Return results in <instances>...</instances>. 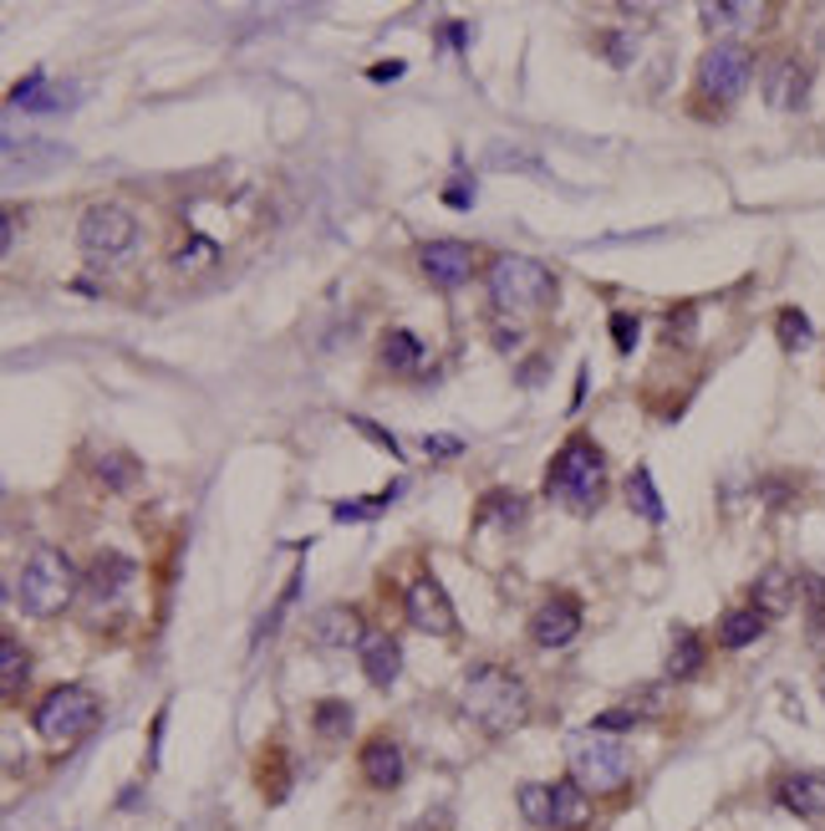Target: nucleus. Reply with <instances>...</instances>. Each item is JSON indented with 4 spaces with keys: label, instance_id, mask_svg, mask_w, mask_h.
I'll return each instance as SVG.
<instances>
[{
    "label": "nucleus",
    "instance_id": "f257e3e1",
    "mask_svg": "<svg viewBox=\"0 0 825 831\" xmlns=\"http://www.w3.org/2000/svg\"><path fill=\"white\" fill-rule=\"evenodd\" d=\"M459 710L484 735H510L530 714V688L504 663H474L464 674V684H459Z\"/></svg>",
    "mask_w": 825,
    "mask_h": 831
},
{
    "label": "nucleus",
    "instance_id": "f03ea898",
    "mask_svg": "<svg viewBox=\"0 0 825 831\" xmlns=\"http://www.w3.org/2000/svg\"><path fill=\"white\" fill-rule=\"evenodd\" d=\"M546 495L561 500L576 516H591L607 495V454L597 449V439L576 434L556 449V459L546 465Z\"/></svg>",
    "mask_w": 825,
    "mask_h": 831
},
{
    "label": "nucleus",
    "instance_id": "7ed1b4c3",
    "mask_svg": "<svg viewBox=\"0 0 825 831\" xmlns=\"http://www.w3.org/2000/svg\"><path fill=\"white\" fill-rule=\"evenodd\" d=\"M77 592H82V577H77L72 556L57 551V546H37L16 577V607L26 617H57Z\"/></svg>",
    "mask_w": 825,
    "mask_h": 831
},
{
    "label": "nucleus",
    "instance_id": "20e7f679",
    "mask_svg": "<svg viewBox=\"0 0 825 831\" xmlns=\"http://www.w3.org/2000/svg\"><path fill=\"white\" fill-rule=\"evenodd\" d=\"M484 286H490L494 312L504 316H526L556 302V271L536 255H494L490 271H484Z\"/></svg>",
    "mask_w": 825,
    "mask_h": 831
},
{
    "label": "nucleus",
    "instance_id": "39448f33",
    "mask_svg": "<svg viewBox=\"0 0 825 831\" xmlns=\"http://www.w3.org/2000/svg\"><path fill=\"white\" fill-rule=\"evenodd\" d=\"M566 765H571V781L597 801V795H617L632 781V755H627L617 740L597 735V730H581V735L566 740Z\"/></svg>",
    "mask_w": 825,
    "mask_h": 831
},
{
    "label": "nucleus",
    "instance_id": "423d86ee",
    "mask_svg": "<svg viewBox=\"0 0 825 831\" xmlns=\"http://www.w3.org/2000/svg\"><path fill=\"white\" fill-rule=\"evenodd\" d=\"M102 720V700H97L87 684H57L47 700L31 710V730H37L47 745H77L87 730H97Z\"/></svg>",
    "mask_w": 825,
    "mask_h": 831
},
{
    "label": "nucleus",
    "instance_id": "0eeeda50",
    "mask_svg": "<svg viewBox=\"0 0 825 831\" xmlns=\"http://www.w3.org/2000/svg\"><path fill=\"white\" fill-rule=\"evenodd\" d=\"M754 82V51L739 47V41H718L698 57V102L708 108H729L749 92Z\"/></svg>",
    "mask_w": 825,
    "mask_h": 831
},
{
    "label": "nucleus",
    "instance_id": "6e6552de",
    "mask_svg": "<svg viewBox=\"0 0 825 831\" xmlns=\"http://www.w3.org/2000/svg\"><path fill=\"white\" fill-rule=\"evenodd\" d=\"M77 245H82L92 261H118L138 245V219L122 205H92L77 219Z\"/></svg>",
    "mask_w": 825,
    "mask_h": 831
},
{
    "label": "nucleus",
    "instance_id": "1a4fd4ad",
    "mask_svg": "<svg viewBox=\"0 0 825 831\" xmlns=\"http://www.w3.org/2000/svg\"><path fill=\"white\" fill-rule=\"evenodd\" d=\"M581 623H587V613L576 603V592H550L546 603L530 613V643L546 653H561L581 638Z\"/></svg>",
    "mask_w": 825,
    "mask_h": 831
},
{
    "label": "nucleus",
    "instance_id": "9d476101",
    "mask_svg": "<svg viewBox=\"0 0 825 831\" xmlns=\"http://www.w3.org/2000/svg\"><path fill=\"white\" fill-rule=\"evenodd\" d=\"M403 607H407V623L419 627V633H429V638H454V633H459L454 597H449V592H443V581L429 577V571H423V577L403 592Z\"/></svg>",
    "mask_w": 825,
    "mask_h": 831
},
{
    "label": "nucleus",
    "instance_id": "9b49d317",
    "mask_svg": "<svg viewBox=\"0 0 825 831\" xmlns=\"http://www.w3.org/2000/svg\"><path fill=\"white\" fill-rule=\"evenodd\" d=\"M419 276L433 291H459L474 276V251L464 241H429L419 245Z\"/></svg>",
    "mask_w": 825,
    "mask_h": 831
},
{
    "label": "nucleus",
    "instance_id": "f8f14e48",
    "mask_svg": "<svg viewBox=\"0 0 825 831\" xmlns=\"http://www.w3.org/2000/svg\"><path fill=\"white\" fill-rule=\"evenodd\" d=\"M765 102L775 113H801L805 102H811V67H805L795 51H785V57H775L765 67Z\"/></svg>",
    "mask_w": 825,
    "mask_h": 831
},
{
    "label": "nucleus",
    "instance_id": "ddd939ff",
    "mask_svg": "<svg viewBox=\"0 0 825 831\" xmlns=\"http://www.w3.org/2000/svg\"><path fill=\"white\" fill-rule=\"evenodd\" d=\"M132 577H138V561H132V556L97 551L87 577H82V597H92V603H118L122 592L132 587Z\"/></svg>",
    "mask_w": 825,
    "mask_h": 831
},
{
    "label": "nucleus",
    "instance_id": "4468645a",
    "mask_svg": "<svg viewBox=\"0 0 825 831\" xmlns=\"http://www.w3.org/2000/svg\"><path fill=\"white\" fill-rule=\"evenodd\" d=\"M775 801L801 821H821L825 817V771H789L779 775Z\"/></svg>",
    "mask_w": 825,
    "mask_h": 831
},
{
    "label": "nucleus",
    "instance_id": "2eb2a0df",
    "mask_svg": "<svg viewBox=\"0 0 825 831\" xmlns=\"http://www.w3.org/2000/svg\"><path fill=\"white\" fill-rule=\"evenodd\" d=\"M357 760H362V775H367L372 791H397L407 775V755L393 735H372Z\"/></svg>",
    "mask_w": 825,
    "mask_h": 831
},
{
    "label": "nucleus",
    "instance_id": "dca6fc26",
    "mask_svg": "<svg viewBox=\"0 0 825 831\" xmlns=\"http://www.w3.org/2000/svg\"><path fill=\"white\" fill-rule=\"evenodd\" d=\"M312 643L326 653L336 648H362L367 643V633H362V613L347 603H336V607H322V613L312 617Z\"/></svg>",
    "mask_w": 825,
    "mask_h": 831
},
{
    "label": "nucleus",
    "instance_id": "f3484780",
    "mask_svg": "<svg viewBox=\"0 0 825 831\" xmlns=\"http://www.w3.org/2000/svg\"><path fill=\"white\" fill-rule=\"evenodd\" d=\"M357 658H362V674L372 678V688H393L397 674H403V648H397V638H387V633H367Z\"/></svg>",
    "mask_w": 825,
    "mask_h": 831
},
{
    "label": "nucleus",
    "instance_id": "a211bd4d",
    "mask_svg": "<svg viewBox=\"0 0 825 831\" xmlns=\"http://www.w3.org/2000/svg\"><path fill=\"white\" fill-rule=\"evenodd\" d=\"M72 97H77V87H57L47 72H31L26 82L11 87V108L16 113H57V108H67Z\"/></svg>",
    "mask_w": 825,
    "mask_h": 831
},
{
    "label": "nucleus",
    "instance_id": "6ab92c4d",
    "mask_svg": "<svg viewBox=\"0 0 825 831\" xmlns=\"http://www.w3.org/2000/svg\"><path fill=\"white\" fill-rule=\"evenodd\" d=\"M377 362H383L387 373H423V362H429V352H423V342L407 332V326H387L383 342H377Z\"/></svg>",
    "mask_w": 825,
    "mask_h": 831
},
{
    "label": "nucleus",
    "instance_id": "aec40b11",
    "mask_svg": "<svg viewBox=\"0 0 825 831\" xmlns=\"http://www.w3.org/2000/svg\"><path fill=\"white\" fill-rule=\"evenodd\" d=\"M550 801H556V817H550L556 831H587L591 827V795L581 791L571 775L550 785Z\"/></svg>",
    "mask_w": 825,
    "mask_h": 831
},
{
    "label": "nucleus",
    "instance_id": "412c9836",
    "mask_svg": "<svg viewBox=\"0 0 825 831\" xmlns=\"http://www.w3.org/2000/svg\"><path fill=\"white\" fill-rule=\"evenodd\" d=\"M795 597H801V587H795V577H789L785 567H769L759 571V581H754V607L765 617H779L795 607Z\"/></svg>",
    "mask_w": 825,
    "mask_h": 831
},
{
    "label": "nucleus",
    "instance_id": "4be33fe9",
    "mask_svg": "<svg viewBox=\"0 0 825 831\" xmlns=\"http://www.w3.org/2000/svg\"><path fill=\"white\" fill-rule=\"evenodd\" d=\"M769 617L759 613V607H729V613L718 617V643L724 648H749V643L765 638Z\"/></svg>",
    "mask_w": 825,
    "mask_h": 831
},
{
    "label": "nucleus",
    "instance_id": "5701e85b",
    "mask_svg": "<svg viewBox=\"0 0 825 831\" xmlns=\"http://www.w3.org/2000/svg\"><path fill=\"white\" fill-rule=\"evenodd\" d=\"M668 684H688V678L704 674V638L698 633H688V627H678L672 633V648H668Z\"/></svg>",
    "mask_w": 825,
    "mask_h": 831
},
{
    "label": "nucleus",
    "instance_id": "b1692460",
    "mask_svg": "<svg viewBox=\"0 0 825 831\" xmlns=\"http://www.w3.org/2000/svg\"><path fill=\"white\" fill-rule=\"evenodd\" d=\"M627 506H632V516H642L647 526H662L668 520V506H662L658 485H652V470L647 465H637L632 475H627Z\"/></svg>",
    "mask_w": 825,
    "mask_h": 831
},
{
    "label": "nucleus",
    "instance_id": "393cba45",
    "mask_svg": "<svg viewBox=\"0 0 825 831\" xmlns=\"http://www.w3.org/2000/svg\"><path fill=\"white\" fill-rule=\"evenodd\" d=\"M255 781H261V795L271 801V806H281L291 795V755L281 745H265L261 750V771H255Z\"/></svg>",
    "mask_w": 825,
    "mask_h": 831
},
{
    "label": "nucleus",
    "instance_id": "a878e982",
    "mask_svg": "<svg viewBox=\"0 0 825 831\" xmlns=\"http://www.w3.org/2000/svg\"><path fill=\"white\" fill-rule=\"evenodd\" d=\"M526 495H514V490H490L484 500H479V526H526Z\"/></svg>",
    "mask_w": 825,
    "mask_h": 831
},
{
    "label": "nucleus",
    "instance_id": "bb28decb",
    "mask_svg": "<svg viewBox=\"0 0 825 831\" xmlns=\"http://www.w3.org/2000/svg\"><path fill=\"white\" fill-rule=\"evenodd\" d=\"M775 338H779V348H785L789 358H801V352L815 342V326H811V316H805L801 306H779V316H775Z\"/></svg>",
    "mask_w": 825,
    "mask_h": 831
},
{
    "label": "nucleus",
    "instance_id": "cd10ccee",
    "mask_svg": "<svg viewBox=\"0 0 825 831\" xmlns=\"http://www.w3.org/2000/svg\"><path fill=\"white\" fill-rule=\"evenodd\" d=\"M352 720H357V714H352L347 700H316L312 704V730L322 740H347L352 735Z\"/></svg>",
    "mask_w": 825,
    "mask_h": 831
},
{
    "label": "nucleus",
    "instance_id": "c85d7f7f",
    "mask_svg": "<svg viewBox=\"0 0 825 831\" xmlns=\"http://www.w3.org/2000/svg\"><path fill=\"white\" fill-rule=\"evenodd\" d=\"M26 678H31V658H26V648L6 633V638H0V688H6V700L21 694Z\"/></svg>",
    "mask_w": 825,
    "mask_h": 831
},
{
    "label": "nucleus",
    "instance_id": "c756f323",
    "mask_svg": "<svg viewBox=\"0 0 825 831\" xmlns=\"http://www.w3.org/2000/svg\"><path fill=\"white\" fill-rule=\"evenodd\" d=\"M132 480H138V459H132V454L112 449V454L97 459V485H102V490L122 495V490H132Z\"/></svg>",
    "mask_w": 825,
    "mask_h": 831
},
{
    "label": "nucleus",
    "instance_id": "7c9ffc66",
    "mask_svg": "<svg viewBox=\"0 0 825 831\" xmlns=\"http://www.w3.org/2000/svg\"><path fill=\"white\" fill-rule=\"evenodd\" d=\"M514 806H520V817H526L530 827H550V817H556L550 785H540V781H526V785H520V791H514Z\"/></svg>",
    "mask_w": 825,
    "mask_h": 831
},
{
    "label": "nucleus",
    "instance_id": "2f4dec72",
    "mask_svg": "<svg viewBox=\"0 0 825 831\" xmlns=\"http://www.w3.org/2000/svg\"><path fill=\"white\" fill-rule=\"evenodd\" d=\"M397 490H403V485H387L383 495H367V500H336V506H332V520H342V526H352V520H377Z\"/></svg>",
    "mask_w": 825,
    "mask_h": 831
},
{
    "label": "nucleus",
    "instance_id": "473e14b6",
    "mask_svg": "<svg viewBox=\"0 0 825 831\" xmlns=\"http://www.w3.org/2000/svg\"><path fill=\"white\" fill-rule=\"evenodd\" d=\"M698 16H704L708 31H734L739 21H754V16H759V6H734V0H704V6H698Z\"/></svg>",
    "mask_w": 825,
    "mask_h": 831
},
{
    "label": "nucleus",
    "instance_id": "72a5a7b5",
    "mask_svg": "<svg viewBox=\"0 0 825 831\" xmlns=\"http://www.w3.org/2000/svg\"><path fill=\"white\" fill-rule=\"evenodd\" d=\"M642 724V710L637 704H627V710H601L597 720H591V730L597 735H607V740H617V735H627V730H637Z\"/></svg>",
    "mask_w": 825,
    "mask_h": 831
},
{
    "label": "nucleus",
    "instance_id": "f704fd0d",
    "mask_svg": "<svg viewBox=\"0 0 825 831\" xmlns=\"http://www.w3.org/2000/svg\"><path fill=\"white\" fill-rule=\"evenodd\" d=\"M637 338H642V322H637V312H611V342H617V352H622V358H632V352H637Z\"/></svg>",
    "mask_w": 825,
    "mask_h": 831
},
{
    "label": "nucleus",
    "instance_id": "c9c22d12",
    "mask_svg": "<svg viewBox=\"0 0 825 831\" xmlns=\"http://www.w3.org/2000/svg\"><path fill=\"white\" fill-rule=\"evenodd\" d=\"M811 643L825 648V581L811 577Z\"/></svg>",
    "mask_w": 825,
    "mask_h": 831
},
{
    "label": "nucleus",
    "instance_id": "e433bc0d",
    "mask_svg": "<svg viewBox=\"0 0 825 831\" xmlns=\"http://www.w3.org/2000/svg\"><path fill=\"white\" fill-rule=\"evenodd\" d=\"M443 205H449V209H474V184H469V174H454V179L443 184Z\"/></svg>",
    "mask_w": 825,
    "mask_h": 831
},
{
    "label": "nucleus",
    "instance_id": "4c0bfd02",
    "mask_svg": "<svg viewBox=\"0 0 825 831\" xmlns=\"http://www.w3.org/2000/svg\"><path fill=\"white\" fill-rule=\"evenodd\" d=\"M601 51H607L611 57V67H632V37H627V31H607V37H601Z\"/></svg>",
    "mask_w": 825,
    "mask_h": 831
},
{
    "label": "nucleus",
    "instance_id": "58836bf2",
    "mask_svg": "<svg viewBox=\"0 0 825 831\" xmlns=\"http://www.w3.org/2000/svg\"><path fill=\"white\" fill-rule=\"evenodd\" d=\"M352 429H357V434H367L377 449H387V454H393V459L403 454V444H397V439L387 434V429H377V423H372V419H352Z\"/></svg>",
    "mask_w": 825,
    "mask_h": 831
},
{
    "label": "nucleus",
    "instance_id": "ea45409f",
    "mask_svg": "<svg viewBox=\"0 0 825 831\" xmlns=\"http://www.w3.org/2000/svg\"><path fill=\"white\" fill-rule=\"evenodd\" d=\"M423 449H429L433 459H454V454H464V439H454V434H429V439H423Z\"/></svg>",
    "mask_w": 825,
    "mask_h": 831
},
{
    "label": "nucleus",
    "instance_id": "a19ab883",
    "mask_svg": "<svg viewBox=\"0 0 825 831\" xmlns=\"http://www.w3.org/2000/svg\"><path fill=\"white\" fill-rule=\"evenodd\" d=\"M403 72H407V61L383 57V61H372V67H367V82H397Z\"/></svg>",
    "mask_w": 825,
    "mask_h": 831
},
{
    "label": "nucleus",
    "instance_id": "79ce46f5",
    "mask_svg": "<svg viewBox=\"0 0 825 831\" xmlns=\"http://www.w3.org/2000/svg\"><path fill=\"white\" fill-rule=\"evenodd\" d=\"M194 261H215V245H209V241H194L189 251H179V271H189Z\"/></svg>",
    "mask_w": 825,
    "mask_h": 831
},
{
    "label": "nucleus",
    "instance_id": "37998d69",
    "mask_svg": "<svg viewBox=\"0 0 825 831\" xmlns=\"http://www.w3.org/2000/svg\"><path fill=\"white\" fill-rule=\"evenodd\" d=\"M469 37H474V31H469L464 21H443V41H449L454 51H464V47H469Z\"/></svg>",
    "mask_w": 825,
    "mask_h": 831
},
{
    "label": "nucleus",
    "instance_id": "c03bdc74",
    "mask_svg": "<svg viewBox=\"0 0 825 831\" xmlns=\"http://www.w3.org/2000/svg\"><path fill=\"white\" fill-rule=\"evenodd\" d=\"M821 688H825V678H821Z\"/></svg>",
    "mask_w": 825,
    "mask_h": 831
}]
</instances>
